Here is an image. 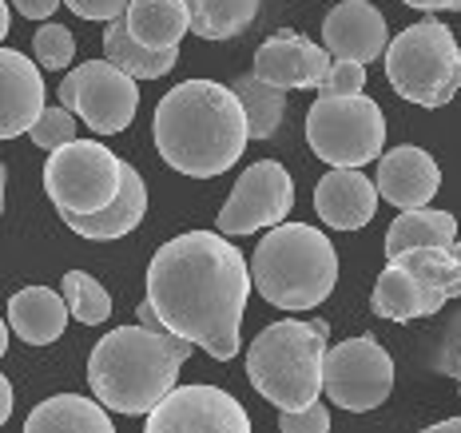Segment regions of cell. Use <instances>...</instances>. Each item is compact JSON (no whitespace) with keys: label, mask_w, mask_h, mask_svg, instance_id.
I'll return each mask as SVG.
<instances>
[{"label":"cell","mask_w":461,"mask_h":433,"mask_svg":"<svg viewBox=\"0 0 461 433\" xmlns=\"http://www.w3.org/2000/svg\"><path fill=\"white\" fill-rule=\"evenodd\" d=\"M251 266L219 230H187L151 255L140 322L195 342L215 362L239 354Z\"/></svg>","instance_id":"1"},{"label":"cell","mask_w":461,"mask_h":433,"mask_svg":"<svg viewBox=\"0 0 461 433\" xmlns=\"http://www.w3.org/2000/svg\"><path fill=\"white\" fill-rule=\"evenodd\" d=\"M156 148L167 167L191 179H215L243 159L251 143L243 100L230 84L184 80L156 108Z\"/></svg>","instance_id":"2"},{"label":"cell","mask_w":461,"mask_h":433,"mask_svg":"<svg viewBox=\"0 0 461 433\" xmlns=\"http://www.w3.org/2000/svg\"><path fill=\"white\" fill-rule=\"evenodd\" d=\"M191 346L159 326H115L92 346L88 386L115 413H151L176 390L179 365L191 358Z\"/></svg>","instance_id":"3"},{"label":"cell","mask_w":461,"mask_h":433,"mask_svg":"<svg viewBox=\"0 0 461 433\" xmlns=\"http://www.w3.org/2000/svg\"><path fill=\"white\" fill-rule=\"evenodd\" d=\"M251 283L278 311H314L339 286V255L319 227L278 223L255 247Z\"/></svg>","instance_id":"4"},{"label":"cell","mask_w":461,"mask_h":433,"mask_svg":"<svg viewBox=\"0 0 461 433\" xmlns=\"http://www.w3.org/2000/svg\"><path fill=\"white\" fill-rule=\"evenodd\" d=\"M330 322L286 319L258 330L247 346V378L278 410H306L322 393V358Z\"/></svg>","instance_id":"5"},{"label":"cell","mask_w":461,"mask_h":433,"mask_svg":"<svg viewBox=\"0 0 461 433\" xmlns=\"http://www.w3.org/2000/svg\"><path fill=\"white\" fill-rule=\"evenodd\" d=\"M386 80L410 104L441 108L461 88V48L441 21L402 28L386 48Z\"/></svg>","instance_id":"6"},{"label":"cell","mask_w":461,"mask_h":433,"mask_svg":"<svg viewBox=\"0 0 461 433\" xmlns=\"http://www.w3.org/2000/svg\"><path fill=\"white\" fill-rule=\"evenodd\" d=\"M449 298H461V255L454 247H414L378 275L374 314L390 322L434 319Z\"/></svg>","instance_id":"7"},{"label":"cell","mask_w":461,"mask_h":433,"mask_svg":"<svg viewBox=\"0 0 461 433\" xmlns=\"http://www.w3.org/2000/svg\"><path fill=\"white\" fill-rule=\"evenodd\" d=\"M306 143L330 167H366L382 156L386 115L366 95H319L306 112Z\"/></svg>","instance_id":"8"},{"label":"cell","mask_w":461,"mask_h":433,"mask_svg":"<svg viewBox=\"0 0 461 433\" xmlns=\"http://www.w3.org/2000/svg\"><path fill=\"white\" fill-rule=\"evenodd\" d=\"M120 187L123 159L95 140H72L44 159V191L60 215H100Z\"/></svg>","instance_id":"9"},{"label":"cell","mask_w":461,"mask_h":433,"mask_svg":"<svg viewBox=\"0 0 461 433\" xmlns=\"http://www.w3.org/2000/svg\"><path fill=\"white\" fill-rule=\"evenodd\" d=\"M393 390V358L382 350L378 338H346L339 346H326L322 358V393L339 410L370 413L390 398Z\"/></svg>","instance_id":"10"},{"label":"cell","mask_w":461,"mask_h":433,"mask_svg":"<svg viewBox=\"0 0 461 433\" xmlns=\"http://www.w3.org/2000/svg\"><path fill=\"white\" fill-rule=\"evenodd\" d=\"M56 95H60L64 108L88 123V131H100V136H115V131L131 128L140 108L136 80L123 68H115L108 56L84 60L80 68H72Z\"/></svg>","instance_id":"11"},{"label":"cell","mask_w":461,"mask_h":433,"mask_svg":"<svg viewBox=\"0 0 461 433\" xmlns=\"http://www.w3.org/2000/svg\"><path fill=\"white\" fill-rule=\"evenodd\" d=\"M291 207H294L291 171L275 159H258L239 176L235 191H230L223 211H219L215 227H219V235H227V239L255 235V230H263V227L286 223Z\"/></svg>","instance_id":"12"},{"label":"cell","mask_w":461,"mask_h":433,"mask_svg":"<svg viewBox=\"0 0 461 433\" xmlns=\"http://www.w3.org/2000/svg\"><path fill=\"white\" fill-rule=\"evenodd\" d=\"M148 433H251L247 410L219 386H179L143 418Z\"/></svg>","instance_id":"13"},{"label":"cell","mask_w":461,"mask_h":433,"mask_svg":"<svg viewBox=\"0 0 461 433\" xmlns=\"http://www.w3.org/2000/svg\"><path fill=\"white\" fill-rule=\"evenodd\" d=\"M334 68V56L326 48L311 44L306 36L278 28L271 41L258 44L255 52V76L275 88L291 92V88H322V80Z\"/></svg>","instance_id":"14"},{"label":"cell","mask_w":461,"mask_h":433,"mask_svg":"<svg viewBox=\"0 0 461 433\" xmlns=\"http://www.w3.org/2000/svg\"><path fill=\"white\" fill-rule=\"evenodd\" d=\"M322 48L334 60H354V64L378 60L390 48L386 16L370 0H342L322 21Z\"/></svg>","instance_id":"15"},{"label":"cell","mask_w":461,"mask_h":433,"mask_svg":"<svg viewBox=\"0 0 461 433\" xmlns=\"http://www.w3.org/2000/svg\"><path fill=\"white\" fill-rule=\"evenodd\" d=\"M438 187H441V167L429 151L414 148V143H402V148L378 156V195L398 211L429 207Z\"/></svg>","instance_id":"16"},{"label":"cell","mask_w":461,"mask_h":433,"mask_svg":"<svg viewBox=\"0 0 461 433\" xmlns=\"http://www.w3.org/2000/svg\"><path fill=\"white\" fill-rule=\"evenodd\" d=\"M44 76L28 56L5 48L0 52V136L16 140L21 131H32L44 115Z\"/></svg>","instance_id":"17"},{"label":"cell","mask_w":461,"mask_h":433,"mask_svg":"<svg viewBox=\"0 0 461 433\" xmlns=\"http://www.w3.org/2000/svg\"><path fill=\"white\" fill-rule=\"evenodd\" d=\"M378 183H370L358 167H330L314 187V211L326 227L358 230L378 211Z\"/></svg>","instance_id":"18"},{"label":"cell","mask_w":461,"mask_h":433,"mask_svg":"<svg viewBox=\"0 0 461 433\" xmlns=\"http://www.w3.org/2000/svg\"><path fill=\"white\" fill-rule=\"evenodd\" d=\"M72 311L64 302V294L48 291V286H24L8 298V326L13 334H21L28 346H48L64 334Z\"/></svg>","instance_id":"19"},{"label":"cell","mask_w":461,"mask_h":433,"mask_svg":"<svg viewBox=\"0 0 461 433\" xmlns=\"http://www.w3.org/2000/svg\"><path fill=\"white\" fill-rule=\"evenodd\" d=\"M143 215H148V187H143L140 171L123 163V187H120V195L112 199V207H104L100 215H60V219L76 235L100 239L104 243V239H120V235H128V230H136L143 223Z\"/></svg>","instance_id":"20"},{"label":"cell","mask_w":461,"mask_h":433,"mask_svg":"<svg viewBox=\"0 0 461 433\" xmlns=\"http://www.w3.org/2000/svg\"><path fill=\"white\" fill-rule=\"evenodd\" d=\"M123 21L140 44L167 52V48H179V41L191 32V8L187 0H131Z\"/></svg>","instance_id":"21"},{"label":"cell","mask_w":461,"mask_h":433,"mask_svg":"<svg viewBox=\"0 0 461 433\" xmlns=\"http://www.w3.org/2000/svg\"><path fill=\"white\" fill-rule=\"evenodd\" d=\"M112 418L104 413V401L80 398V393H56L41 401L24 418V433H112Z\"/></svg>","instance_id":"22"},{"label":"cell","mask_w":461,"mask_h":433,"mask_svg":"<svg viewBox=\"0 0 461 433\" xmlns=\"http://www.w3.org/2000/svg\"><path fill=\"white\" fill-rule=\"evenodd\" d=\"M104 56H108L115 68L128 72L131 80H159V76H167L179 64V48L156 52V48L140 44L136 36L128 32L123 16H115V21H108V28H104Z\"/></svg>","instance_id":"23"},{"label":"cell","mask_w":461,"mask_h":433,"mask_svg":"<svg viewBox=\"0 0 461 433\" xmlns=\"http://www.w3.org/2000/svg\"><path fill=\"white\" fill-rule=\"evenodd\" d=\"M457 243V219L449 211L414 207L402 211L386 230V258H398L414 247H454Z\"/></svg>","instance_id":"24"},{"label":"cell","mask_w":461,"mask_h":433,"mask_svg":"<svg viewBox=\"0 0 461 433\" xmlns=\"http://www.w3.org/2000/svg\"><path fill=\"white\" fill-rule=\"evenodd\" d=\"M258 5L263 0H187L191 32L203 41H230L255 24Z\"/></svg>","instance_id":"25"},{"label":"cell","mask_w":461,"mask_h":433,"mask_svg":"<svg viewBox=\"0 0 461 433\" xmlns=\"http://www.w3.org/2000/svg\"><path fill=\"white\" fill-rule=\"evenodd\" d=\"M235 95L243 100V112H247V123H251V140H271L278 131L286 115V92L275 88V84L258 80V76H239L235 84Z\"/></svg>","instance_id":"26"},{"label":"cell","mask_w":461,"mask_h":433,"mask_svg":"<svg viewBox=\"0 0 461 433\" xmlns=\"http://www.w3.org/2000/svg\"><path fill=\"white\" fill-rule=\"evenodd\" d=\"M60 294H64V302H68V311H72L76 322L100 326V322L112 319V298H108V291H104L92 275L68 271V275H64V283H60Z\"/></svg>","instance_id":"27"},{"label":"cell","mask_w":461,"mask_h":433,"mask_svg":"<svg viewBox=\"0 0 461 433\" xmlns=\"http://www.w3.org/2000/svg\"><path fill=\"white\" fill-rule=\"evenodd\" d=\"M32 52H36V64H41V68L60 72V68H68L72 64L76 41H72V32L64 24H41L36 28V36H32Z\"/></svg>","instance_id":"28"},{"label":"cell","mask_w":461,"mask_h":433,"mask_svg":"<svg viewBox=\"0 0 461 433\" xmlns=\"http://www.w3.org/2000/svg\"><path fill=\"white\" fill-rule=\"evenodd\" d=\"M28 136H32V143L44 148V151L64 148V143L76 140V112H68L64 104L60 108H44V115L36 120V128L28 131Z\"/></svg>","instance_id":"29"},{"label":"cell","mask_w":461,"mask_h":433,"mask_svg":"<svg viewBox=\"0 0 461 433\" xmlns=\"http://www.w3.org/2000/svg\"><path fill=\"white\" fill-rule=\"evenodd\" d=\"M429 365H434L438 374H454V378H457V370H461V311L446 326H441Z\"/></svg>","instance_id":"30"},{"label":"cell","mask_w":461,"mask_h":433,"mask_svg":"<svg viewBox=\"0 0 461 433\" xmlns=\"http://www.w3.org/2000/svg\"><path fill=\"white\" fill-rule=\"evenodd\" d=\"M362 88H366V68L354 60H334L330 76L322 80V95H362Z\"/></svg>","instance_id":"31"},{"label":"cell","mask_w":461,"mask_h":433,"mask_svg":"<svg viewBox=\"0 0 461 433\" xmlns=\"http://www.w3.org/2000/svg\"><path fill=\"white\" fill-rule=\"evenodd\" d=\"M278 429L283 433H326L330 429V413H326L322 401H311L306 410H283Z\"/></svg>","instance_id":"32"},{"label":"cell","mask_w":461,"mask_h":433,"mask_svg":"<svg viewBox=\"0 0 461 433\" xmlns=\"http://www.w3.org/2000/svg\"><path fill=\"white\" fill-rule=\"evenodd\" d=\"M64 5L72 8L80 21H115V16H123L128 13V5L131 0H64Z\"/></svg>","instance_id":"33"},{"label":"cell","mask_w":461,"mask_h":433,"mask_svg":"<svg viewBox=\"0 0 461 433\" xmlns=\"http://www.w3.org/2000/svg\"><path fill=\"white\" fill-rule=\"evenodd\" d=\"M60 5L64 0H13V8H21V16H28V21H48Z\"/></svg>","instance_id":"34"},{"label":"cell","mask_w":461,"mask_h":433,"mask_svg":"<svg viewBox=\"0 0 461 433\" xmlns=\"http://www.w3.org/2000/svg\"><path fill=\"white\" fill-rule=\"evenodd\" d=\"M418 13H461V0H402Z\"/></svg>","instance_id":"35"},{"label":"cell","mask_w":461,"mask_h":433,"mask_svg":"<svg viewBox=\"0 0 461 433\" xmlns=\"http://www.w3.org/2000/svg\"><path fill=\"white\" fill-rule=\"evenodd\" d=\"M13 418V382L0 378V421Z\"/></svg>","instance_id":"36"},{"label":"cell","mask_w":461,"mask_h":433,"mask_svg":"<svg viewBox=\"0 0 461 433\" xmlns=\"http://www.w3.org/2000/svg\"><path fill=\"white\" fill-rule=\"evenodd\" d=\"M426 433H461V418H449V421H438V426H429Z\"/></svg>","instance_id":"37"},{"label":"cell","mask_w":461,"mask_h":433,"mask_svg":"<svg viewBox=\"0 0 461 433\" xmlns=\"http://www.w3.org/2000/svg\"><path fill=\"white\" fill-rule=\"evenodd\" d=\"M454 251H457V255H461V239H457V243H454Z\"/></svg>","instance_id":"38"},{"label":"cell","mask_w":461,"mask_h":433,"mask_svg":"<svg viewBox=\"0 0 461 433\" xmlns=\"http://www.w3.org/2000/svg\"><path fill=\"white\" fill-rule=\"evenodd\" d=\"M457 393H461V370H457Z\"/></svg>","instance_id":"39"}]
</instances>
